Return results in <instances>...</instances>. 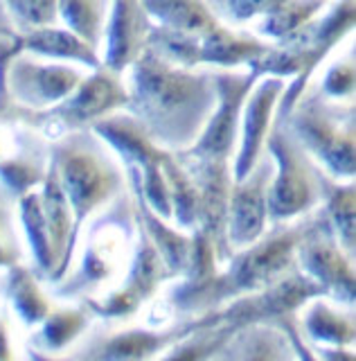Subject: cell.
<instances>
[{"label": "cell", "mask_w": 356, "mask_h": 361, "mask_svg": "<svg viewBox=\"0 0 356 361\" xmlns=\"http://www.w3.org/2000/svg\"><path fill=\"white\" fill-rule=\"evenodd\" d=\"M127 113L167 152L192 147L217 106L215 68H185L144 48L129 66Z\"/></svg>", "instance_id": "obj_1"}, {"label": "cell", "mask_w": 356, "mask_h": 361, "mask_svg": "<svg viewBox=\"0 0 356 361\" xmlns=\"http://www.w3.org/2000/svg\"><path fill=\"white\" fill-rule=\"evenodd\" d=\"M307 212L300 214L293 226L275 221L271 231H264L253 244L239 248L228 259L226 271H217L205 285L187 296L174 307L183 316H198L221 305L239 298L243 293H253L271 287L288 271L295 269V246L305 231Z\"/></svg>", "instance_id": "obj_2"}, {"label": "cell", "mask_w": 356, "mask_h": 361, "mask_svg": "<svg viewBox=\"0 0 356 361\" xmlns=\"http://www.w3.org/2000/svg\"><path fill=\"white\" fill-rule=\"evenodd\" d=\"M48 152L72 208L70 257L75 262V248L80 244L86 219L127 190V178L106 152V142L93 129H77L54 138L48 145Z\"/></svg>", "instance_id": "obj_3"}, {"label": "cell", "mask_w": 356, "mask_h": 361, "mask_svg": "<svg viewBox=\"0 0 356 361\" xmlns=\"http://www.w3.org/2000/svg\"><path fill=\"white\" fill-rule=\"evenodd\" d=\"M138 235L136 206L131 188L108 201L104 212L97 214L88 228V242L77 269H70L59 282H54L52 293L61 300H84L95 296V291L113 280L120 271L129 269V253L133 237Z\"/></svg>", "instance_id": "obj_4"}, {"label": "cell", "mask_w": 356, "mask_h": 361, "mask_svg": "<svg viewBox=\"0 0 356 361\" xmlns=\"http://www.w3.org/2000/svg\"><path fill=\"white\" fill-rule=\"evenodd\" d=\"M293 135L333 178H354V99H331L320 88L307 86L286 118Z\"/></svg>", "instance_id": "obj_5"}, {"label": "cell", "mask_w": 356, "mask_h": 361, "mask_svg": "<svg viewBox=\"0 0 356 361\" xmlns=\"http://www.w3.org/2000/svg\"><path fill=\"white\" fill-rule=\"evenodd\" d=\"M127 102L129 90L122 82V75L106 66H99L84 75L80 86L59 104L43 111L23 109L18 116V124L54 140L77 129H91L95 120L125 109Z\"/></svg>", "instance_id": "obj_6"}, {"label": "cell", "mask_w": 356, "mask_h": 361, "mask_svg": "<svg viewBox=\"0 0 356 361\" xmlns=\"http://www.w3.org/2000/svg\"><path fill=\"white\" fill-rule=\"evenodd\" d=\"M264 149L275 163L269 188V219L288 221L320 203L318 163L293 135L286 120L273 118Z\"/></svg>", "instance_id": "obj_7"}, {"label": "cell", "mask_w": 356, "mask_h": 361, "mask_svg": "<svg viewBox=\"0 0 356 361\" xmlns=\"http://www.w3.org/2000/svg\"><path fill=\"white\" fill-rule=\"evenodd\" d=\"M271 45L273 41H264L255 34H239L224 23L205 34H185L153 23L147 37V48L151 52L185 68H239L269 52Z\"/></svg>", "instance_id": "obj_8"}, {"label": "cell", "mask_w": 356, "mask_h": 361, "mask_svg": "<svg viewBox=\"0 0 356 361\" xmlns=\"http://www.w3.org/2000/svg\"><path fill=\"white\" fill-rule=\"evenodd\" d=\"M295 262L311 280L341 305H354V259L343 251L325 208L307 212L305 231L295 246Z\"/></svg>", "instance_id": "obj_9"}, {"label": "cell", "mask_w": 356, "mask_h": 361, "mask_svg": "<svg viewBox=\"0 0 356 361\" xmlns=\"http://www.w3.org/2000/svg\"><path fill=\"white\" fill-rule=\"evenodd\" d=\"M258 79L260 75L250 71V68L246 73H235V68H215L217 106L196 142L181 152L196 158H205V161L232 163L241 129L243 102H246L250 88L258 84Z\"/></svg>", "instance_id": "obj_10"}, {"label": "cell", "mask_w": 356, "mask_h": 361, "mask_svg": "<svg viewBox=\"0 0 356 361\" xmlns=\"http://www.w3.org/2000/svg\"><path fill=\"white\" fill-rule=\"evenodd\" d=\"M86 73L63 61H43L41 56L14 48L5 59V86L14 104L43 111L68 97Z\"/></svg>", "instance_id": "obj_11"}, {"label": "cell", "mask_w": 356, "mask_h": 361, "mask_svg": "<svg viewBox=\"0 0 356 361\" xmlns=\"http://www.w3.org/2000/svg\"><path fill=\"white\" fill-rule=\"evenodd\" d=\"M133 206H136V203H133ZM136 237H138V244L133 248V257L127 271L125 285L117 287L115 291H108L104 298L91 296V298L77 300L86 305L88 312L93 314V319L97 316V319H104V321H120V319H127V316H133L142 307L144 300H149L153 296V291L160 282L174 280V274L167 269L165 259L155 251V246L151 244V240L140 224H138Z\"/></svg>", "instance_id": "obj_12"}, {"label": "cell", "mask_w": 356, "mask_h": 361, "mask_svg": "<svg viewBox=\"0 0 356 361\" xmlns=\"http://www.w3.org/2000/svg\"><path fill=\"white\" fill-rule=\"evenodd\" d=\"M275 163L269 152H262L250 172L230 185L228 199V244L232 251L253 244L269 224V188Z\"/></svg>", "instance_id": "obj_13"}, {"label": "cell", "mask_w": 356, "mask_h": 361, "mask_svg": "<svg viewBox=\"0 0 356 361\" xmlns=\"http://www.w3.org/2000/svg\"><path fill=\"white\" fill-rule=\"evenodd\" d=\"M284 86H286L284 77L264 75L250 88L246 102H243L241 129H239L241 140L237 142L239 149L235 152V161H232V178L235 180L246 176L255 167V163H258V158L262 156L266 133L271 129L277 99H280Z\"/></svg>", "instance_id": "obj_14"}, {"label": "cell", "mask_w": 356, "mask_h": 361, "mask_svg": "<svg viewBox=\"0 0 356 361\" xmlns=\"http://www.w3.org/2000/svg\"><path fill=\"white\" fill-rule=\"evenodd\" d=\"M151 25L153 18L144 9L142 0H110L102 66L125 75L127 68L147 48Z\"/></svg>", "instance_id": "obj_15"}, {"label": "cell", "mask_w": 356, "mask_h": 361, "mask_svg": "<svg viewBox=\"0 0 356 361\" xmlns=\"http://www.w3.org/2000/svg\"><path fill=\"white\" fill-rule=\"evenodd\" d=\"M183 338V323L172 325L170 330L153 332V330H122L115 334L97 332L86 341H80V348L68 353L72 359H102V361H115V359H149L160 357L170 345Z\"/></svg>", "instance_id": "obj_16"}, {"label": "cell", "mask_w": 356, "mask_h": 361, "mask_svg": "<svg viewBox=\"0 0 356 361\" xmlns=\"http://www.w3.org/2000/svg\"><path fill=\"white\" fill-rule=\"evenodd\" d=\"M91 129L102 138L110 149L117 152L122 163H133L142 174L160 169L172 152L155 145L147 129L131 113H110L91 124Z\"/></svg>", "instance_id": "obj_17"}, {"label": "cell", "mask_w": 356, "mask_h": 361, "mask_svg": "<svg viewBox=\"0 0 356 361\" xmlns=\"http://www.w3.org/2000/svg\"><path fill=\"white\" fill-rule=\"evenodd\" d=\"M18 45L20 52H30L34 56H41V59L72 61L84 68H91V71L102 66L97 48L80 39L68 27H59L57 23L27 32H18Z\"/></svg>", "instance_id": "obj_18"}, {"label": "cell", "mask_w": 356, "mask_h": 361, "mask_svg": "<svg viewBox=\"0 0 356 361\" xmlns=\"http://www.w3.org/2000/svg\"><path fill=\"white\" fill-rule=\"evenodd\" d=\"M215 359L237 361H286L298 359L293 343L275 323H250L237 327Z\"/></svg>", "instance_id": "obj_19"}, {"label": "cell", "mask_w": 356, "mask_h": 361, "mask_svg": "<svg viewBox=\"0 0 356 361\" xmlns=\"http://www.w3.org/2000/svg\"><path fill=\"white\" fill-rule=\"evenodd\" d=\"M93 314L84 302L72 307H52V312L37 327L39 330L30 336V355L32 357H54L65 353L70 345L80 341V336L88 330Z\"/></svg>", "instance_id": "obj_20"}, {"label": "cell", "mask_w": 356, "mask_h": 361, "mask_svg": "<svg viewBox=\"0 0 356 361\" xmlns=\"http://www.w3.org/2000/svg\"><path fill=\"white\" fill-rule=\"evenodd\" d=\"M305 316L300 321L303 334L311 348L316 345H336V348H352L356 341V319H354V305L348 310H336L333 305L325 300V296H316L307 300Z\"/></svg>", "instance_id": "obj_21"}, {"label": "cell", "mask_w": 356, "mask_h": 361, "mask_svg": "<svg viewBox=\"0 0 356 361\" xmlns=\"http://www.w3.org/2000/svg\"><path fill=\"white\" fill-rule=\"evenodd\" d=\"M318 190L320 203L325 208L331 221V228L336 233L341 248L350 259L356 257V185L354 178L348 183L341 178H333L325 169L318 167Z\"/></svg>", "instance_id": "obj_22"}, {"label": "cell", "mask_w": 356, "mask_h": 361, "mask_svg": "<svg viewBox=\"0 0 356 361\" xmlns=\"http://www.w3.org/2000/svg\"><path fill=\"white\" fill-rule=\"evenodd\" d=\"M5 271H7L3 280L5 300L27 327H37L54 307L50 296L41 285V278L37 276L34 269L20 262Z\"/></svg>", "instance_id": "obj_23"}, {"label": "cell", "mask_w": 356, "mask_h": 361, "mask_svg": "<svg viewBox=\"0 0 356 361\" xmlns=\"http://www.w3.org/2000/svg\"><path fill=\"white\" fill-rule=\"evenodd\" d=\"M50 152L48 145L39 135L27 140L23 149H18L12 158H0V185H3L12 199H20L27 192L41 188L48 172Z\"/></svg>", "instance_id": "obj_24"}, {"label": "cell", "mask_w": 356, "mask_h": 361, "mask_svg": "<svg viewBox=\"0 0 356 361\" xmlns=\"http://www.w3.org/2000/svg\"><path fill=\"white\" fill-rule=\"evenodd\" d=\"M153 23L185 34H205L221 25L205 0H142Z\"/></svg>", "instance_id": "obj_25"}, {"label": "cell", "mask_w": 356, "mask_h": 361, "mask_svg": "<svg viewBox=\"0 0 356 361\" xmlns=\"http://www.w3.org/2000/svg\"><path fill=\"white\" fill-rule=\"evenodd\" d=\"M16 203H18V217L20 224H23L25 240L30 244L32 257H34V271L39 278L48 280L54 274V269H57V255H54L50 231L46 217H43L39 188L23 195Z\"/></svg>", "instance_id": "obj_26"}, {"label": "cell", "mask_w": 356, "mask_h": 361, "mask_svg": "<svg viewBox=\"0 0 356 361\" xmlns=\"http://www.w3.org/2000/svg\"><path fill=\"white\" fill-rule=\"evenodd\" d=\"M108 9L110 0H57V16L63 20V27L75 32L93 48H99L104 41Z\"/></svg>", "instance_id": "obj_27"}, {"label": "cell", "mask_w": 356, "mask_h": 361, "mask_svg": "<svg viewBox=\"0 0 356 361\" xmlns=\"http://www.w3.org/2000/svg\"><path fill=\"white\" fill-rule=\"evenodd\" d=\"M329 3L331 0H286L284 5L262 18L258 32L273 43L284 41L305 30L311 20H316Z\"/></svg>", "instance_id": "obj_28"}, {"label": "cell", "mask_w": 356, "mask_h": 361, "mask_svg": "<svg viewBox=\"0 0 356 361\" xmlns=\"http://www.w3.org/2000/svg\"><path fill=\"white\" fill-rule=\"evenodd\" d=\"M163 174L167 180V190H170L172 219H176L181 228L194 231L198 224V190L190 174L185 172V167L178 163L174 152L163 163Z\"/></svg>", "instance_id": "obj_29"}, {"label": "cell", "mask_w": 356, "mask_h": 361, "mask_svg": "<svg viewBox=\"0 0 356 361\" xmlns=\"http://www.w3.org/2000/svg\"><path fill=\"white\" fill-rule=\"evenodd\" d=\"M210 11L224 23V25H243L255 18L269 16L286 0H205Z\"/></svg>", "instance_id": "obj_30"}, {"label": "cell", "mask_w": 356, "mask_h": 361, "mask_svg": "<svg viewBox=\"0 0 356 361\" xmlns=\"http://www.w3.org/2000/svg\"><path fill=\"white\" fill-rule=\"evenodd\" d=\"M18 32L57 23V0H3Z\"/></svg>", "instance_id": "obj_31"}, {"label": "cell", "mask_w": 356, "mask_h": 361, "mask_svg": "<svg viewBox=\"0 0 356 361\" xmlns=\"http://www.w3.org/2000/svg\"><path fill=\"white\" fill-rule=\"evenodd\" d=\"M14 201L16 199H12V195L0 185V269H9L23 259V244L14 228Z\"/></svg>", "instance_id": "obj_32"}, {"label": "cell", "mask_w": 356, "mask_h": 361, "mask_svg": "<svg viewBox=\"0 0 356 361\" xmlns=\"http://www.w3.org/2000/svg\"><path fill=\"white\" fill-rule=\"evenodd\" d=\"M354 88H356V68H354V54L350 52L348 59H341L329 68L320 90L331 99H354Z\"/></svg>", "instance_id": "obj_33"}, {"label": "cell", "mask_w": 356, "mask_h": 361, "mask_svg": "<svg viewBox=\"0 0 356 361\" xmlns=\"http://www.w3.org/2000/svg\"><path fill=\"white\" fill-rule=\"evenodd\" d=\"M16 37H18V30L14 25L12 16H9L5 3L0 0V45L7 43V41H14Z\"/></svg>", "instance_id": "obj_34"}, {"label": "cell", "mask_w": 356, "mask_h": 361, "mask_svg": "<svg viewBox=\"0 0 356 361\" xmlns=\"http://www.w3.org/2000/svg\"><path fill=\"white\" fill-rule=\"evenodd\" d=\"M14 350L9 343V330H7V319L0 316V359H14Z\"/></svg>", "instance_id": "obj_35"}]
</instances>
